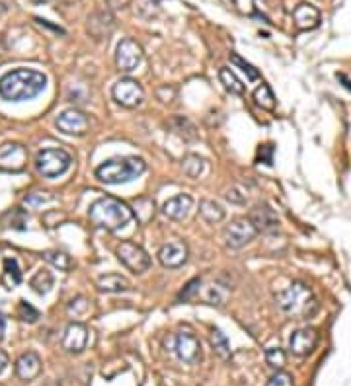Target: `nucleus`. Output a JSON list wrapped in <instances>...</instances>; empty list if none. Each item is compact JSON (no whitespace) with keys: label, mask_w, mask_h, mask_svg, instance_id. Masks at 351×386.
I'll list each match as a JSON object with an SVG mask.
<instances>
[{"label":"nucleus","mask_w":351,"mask_h":386,"mask_svg":"<svg viewBox=\"0 0 351 386\" xmlns=\"http://www.w3.org/2000/svg\"><path fill=\"white\" fill-rule=\"evenodd\" d=\"M47 76L33 68H14L0 76V98L12 104L30 102L44 94Z\"/></svg>","instance_id":"obj_1"},{"label":"nucleus","mask_w":351,"mask_h":386,"mask_svg":"<svg viewBox=\"0 0 351 386\" xmlns=\"http://www.w3.org/2000/svg\"><path fill=\"white\" fill-rule=\"evenodd\" d=\"M275 300H277L279 309L285 312L287 316L298 318V320L310 318L319 311V302L314 299L310 287L305 285V283H301V281H295L287 289L279 291L275 295Z\"/></svg>","instance_id":"obj_2"},{"label":"nucleus","mask_w":351,"mask_h":386,"mask_svg":"<svg viewBox=\"0 0 351 386\" xmlns=\"http://www.w3.org/2000/svg\"><path fill=\"white\" fill-rule=\"evenodd\" d=\"M88 219L96 228L120 230L125 225H129V221L133 219V211L120 199L102 197V199H96L94 203L90 205Z\"/></svg>","instance_id":"obj_3"},{"label":"nucleus","mask_w":351,"mask_h":386,"mask_svg":"<svg viewBox=\"0 0 351 386\" xmlns=\"http://www.w3.org/2000/svg\"><path fill=\"white\" fill-rule=\"evenodd\" d=\"M146 170V164L139 156H125V158H111L99 164L96 168V178L108 185H120L137 180Z\"/></svg>","instance_id":"obj_4"},{"label":"nucleus","mask_w":351,"mask_h":386,"mask_svg":"<svg viewBox=\"0 0 351 386\" xmlns=\"http://www.w3.org/2000/svg\"><path fill=\"white\" fill-rule=\"evenodd\" d=\"M73 166V156L63 149H44L35 156V170L44 178H59Z\"/></svg>","instance_id":"obj_5"},{"label":"nucleus","mask_w":351,"mask_h":386,"mask_svg":"<svg viewBox=\"0 0 351 386\" xmlns=\"http://www.w3.org/2000/svg\"><path fill=\"white\" fill-rule=\"evenodd\" d=\"M115 254H117V259H120L121 264L129 269L131 273H135V275L144 273L146 269L151 268V264H153L151 256L144 252V248L135 244V242H129V240L121 242L120 246L115 248Z\"/></svg>","instance_id":"obj_6"},{"label":"nucleus","mask_w":351,"mask_h":386,"mask_svg":"<svg viewBox=\"0 0 351 386\" xmlns=\"http://www.w3.org/2000/svg\"><path fill=\"white\" fill-rule=\"evenodd\" d=\"M258 236V228L252 225L250 219H236L232 221L231 225L225 226L222 230V238H225V244L232 250H238L244 248L246 244H250L254 238Z\"/></svg>","instance_id":"obj_7"},{"label":"nucleus","mask_w":351,"mask_h":386,"mask_svg":"<svg viewBox=\"0 0 351 386\" xmlns=\"http://www.w3.org/2000/svg\"><path fill=\"white\" fill-rule=\"evenodd\" d=\"M143 47L141 43L135 42L133 37H125L121 39L117 49H115V64L120 66L123 73H131L139 64L143 63Z\"/></svg>","instance_id":"obj_8"},{"label":"nucleus","mask_w":351,"mask_h":386,"mask_svg":"<svg viewBox=\"0 0 351 386\" xmlns=\"http://www.w3.org/2000/svg\"><path fill=\"white\" fill-rule=\"evenodd\" d=\"M111 96H113V100L120 106L137 107L143 104L144 90L137 80H133V78H121L111 88Z\"/></svg>","instance_id":"obj_9"},{"label":"nucleus","mask_w":351,"mask_h":386,"mask_svg":"<svg viewBox=\"0 0 351 386\" xmlns=\"http://www.w3.org/2000/svg\"><path fill=\"white\" fill-rule=\"evenodd\" d=\"M176 357L186 365H196L201 359V342L196 333L191 332H180L174 338V349Z\"/></svg>","instance_id":"obj_10"},{"label":"nucleus","mask_w":351,"mask_h":386,"mask_svg":"<svg viewBox=\"0 0 351 386\" xmlns=\"http://www.w3.org/2000/svg\"><path fill=\"white\" fill-rule=\"evenodd\" d=\"M57 129L61 131V133H65V135H75V137H80V135H84L90 127V118H88L84 111H80V109H75V107H70V109H65L55 121Z\"/></svg>","instance_id":"obj_11"},{"label":"nucleus","mask_w":351,"mask_h":386,"mask_svg":"<svg viewBox=\"0 0 351 386\" xmlns=\"http://www.w3.org/2000/svg\"><path fill=\"white\" fill-rule=\"evenodd\" d=\"M61 345L66 353H82L88 345V328L80 322H70L61 338Z\"/></svg>","instance_id":"obj_12"},{"label":"nucleus","mask_w":351,"mask_h":386,"mask_svg":"<svg viewBox=\"0 0 351 386\" xmlns=\"http://www.w3.org/2000/svg\"><path fill=\"white\" fill-rule=\"evenodd\" d=\"M319 345V332L314 328H301L291 336L289 340V349L296 357H307Z\"/></svg>","instance_id":"obj_13"},{"label":"nucleus","mask_w":351,"mask_h":386,"mask_svg":"<svg viewBox=\"0 0 351 386\" xmlns=\"http://www.w3.org/2000/svg\"><path fill=\"white\" fill-rule=\"evenodd\" d=\"M248 219L252 221V225L258 228V232H263V235H272V232H277L279 228V219H277V213L269 205L260 203L254 207Z\"/></svg>","instance_id":"obj_14"},{"label":"nucleus","mask_w":351,"mask_h":386,"mask_svg":"<svg viewBox=\"0 0 351 386\" xmlns=\"http://www.w3.org/2000/svg\"><path fill=\"white\" fill-rule=\"evenodd\" d=\"M28 152L18 143H6L0 147V168L8 172H20L26 166Z\"/></svg>","instance_id":"obj_15"},{"label":"nucleus","mask_w":351,"mask_h":386,"mask_svg":"<svg viewBox=\"0 0 351 386\" xmlns=\"http://www.w3.org/2000/svg\"><path fill=\"white\" fill-rule=\"evenodd\" d=\"M14 371H16V376H18L20 380H23V383L35 380L37 376L41 375V371H44L41 357L35 353V351L22 353L20 357H18V359H16Z\"/></svg>","instance_id":"obj_16"},{"label":"nucleus","mask_w":351,"mask_h":386,"mask_svg":"<svg viewBox=\"0 0 351 386\" xmlns=\"http://www.w3.org/2000/svg\"><path fill=\"white\" fill-rule=\"evenodd\" d=\"M158 259L168 269L182 268L187 261V246L182 240L166 242L164 246L158 250Z\"/></svg>","instance_id":"obj_17"},{"label":"nucleus","mask_w":351,"mask_h":386,"mask_svg":"<svg viewBox=\"0 0 351 386\" xmlns=\"http://www.w3.org/2000/svg\"><path fill=\"white\" fill-rule=\"evenodd\" d=\"M193 207V199L187 193H178L162 205V213L172 221H184Z\"/></svg>","instance_id":"obj_18"},{"label":"nucleus","mask_w":351,"mask_h":386,"mask_svg":"<svg viewBox=\"0 0 351 386\" xmlns=\"http://www.w3.org/2000/svg\"><path fill=\"white\" fill-rule=\"evenodd\" d=\"M293 21L301 32L314 30V28H319L320 24V10L314 4L303 2L293 10Z\"/></svg>","instance_id":"obj_19"},{"label":"nucleus","mask_w":351,"mask_h":386,"mask_svg":"<svg viewBox=\"0 0 351 386\" xmlns=\"http://www.w3.org/2000/svg\"><path fill=\"white\" fill-rule=\"evenodd\" d=\"M113 26H115V18L111 16L110 12H94L92 16H88V32L92 33L96 39L110 35Z\"/></svg>","instance_id":"obj_20"},{"label":"nucleus","mask_w":351,"mask_h":386,"mask_svg":"<svg viewBox=\"0 0 351 386\" xmlns=\"http://www.w3.org/2000/svg\"><path fill=\"white\" fill-rule=\"evenodd\" d=\"M96 287L99 293H125L131 289V283L120 273H106V275H99Z\"/></svg>","instance_id":"obj_21"},{"label":"nucleus","mask_w":351,"mask_h":386,"mask_svg":"<svg viewBox=\"0 0 351 386\" xmlns=\"http://www.w3.org/2000/svg\"><path fill=\"white\" fill-rule=\"evenodd\" d=\"M0 281L6 289H14L22 283V271L14 257H4V271H2Z\"/></svg>","instance_id":"obj_22"},{"label":"nucleus","mask_w":351,"mask_h":386,"mask_svg":"<svg viewBox=\"0 0 351 386\" xmlns=\"http://www.w3.org/2000/svg\"><path fill=\"white\" fill-rule=\"evenodd\" d=\"M44 259L47 264H51L53 268H57L59 271H70L75 268V261L73 257L68 256L63 250H47L44 252Z\"/></svg>","instance_id":"obj_23"},{"label":"nucleus","mask_w":351,"mask_h":386,"mask_svg":"<svg viewBox=\"0 0 351 386\" xmlns=\"http://www.w3.org/2000/svg\"><path fill=\"white\" fill-rule=\"evenodd\" d=\"M55 285V279L51 275V271L47 269H39L32 279H30V287H32L37 295H47L49 291L53 289Z\"/></svg>","instance_id":"obj_24"},{"label":"nucleus","mask_w":351,"mask_h":386,"mask_svg":"<svg viewBox=\"0 0 351 386\" xmlns=\"http://www.w3.org/2000/svg\"><path fill=\"white\" fill-rule=\"evenodd\" d=\"M133 213L137 217L139 223L146 225L149 221H153L154 213H156V205L151 197H141L135 201V207H133Z\"/></svg>","instance_id":"obj_25"},{"label":"nucleus","mask_w":351,"mask_h":386,"mask_svg":"<svg viewBox=\"0 0 351 386\" xmlns=\"http://www.w3.org/2000/svg\"><path fill=\"white\" fill-rule=\"evenodd\" d=\"M199 214H201L207 223L215 225V223H220V221L225 219V209H222L217 201L205 199V201H201V205H199Z\"/></svg>","instance_id":"obj_26"},{"label":"nucleus","mask_w":351,"mask_h":386,"mask_svg":"<svg viewBox=\"0 0 351 386\" xmlns=\"http://www.w3.org/2000/svg\"><path fill=\"white\" fill-rule=\"evenodd\" d=\"M219 80L220 84L225 86L231 94H234V96H242V94H244V84H242L240 78L234 75L229 66H222V68H220Z\"/></svg>","instance_id":"obj_27"},{"label":"nucleus","mask_w":351,"mask_h":386,"mask_svg":"<svg viewBox=\"0 0 351 386\" xmlns=\"http://www.w3.org/2000/svg\"><path fill=\"white\" fill-rule=\"evenodd\" d=\"M254 102H256V106H260L262 109H267V111H274L275 109L274 92H272L269 86L263 84V82L254 90Z\"/></svg>","instance_id":"obj_28"},{"label":"nucleus","mask_w":351,"mask_h":386,"mask_svg":"<svg viewBox=\"0 0 351 386\" xmlns=\"http://www.w3.org/2000/svg\"><path fill=\"white\" fill-rule=\"evenodd\" d=\"M172 131H176L180 137H184V139L191 140V139H198V131L193 127V123L186 118H174L170 119V123H168Z\"/></svg>","instance_id":"obj_29"},{"label":"nucleus","mask_w":351,"mask_h":386,"mask_svg":"<svg viewBox=\"0 0 351 386\" xmlns=\"http://www.w3.org/2000/svg\"><path fill=\"white\" fill-rule=\"evenodd\" d=\"M26 221H28V214H26L23 209H12V211H8L2 217V225L6 228H14V230H23Z\"/></svg>","instance_id":"obj_30"},{"label":"nucleus","mask_w":351,"mask_h":386,"mask_svg":"<svg viewBox=\"0 0 351 386\" xmlns=\"http://www.w3.org/2000/svg\"><path fill=\"white\" fill-rule=\"evenodd\" d=\"M182 170H184L187 178H193L196 180L205 170V160L201 156H198V154H189L186 160H184V164H182Z\"/></svg>","instance_id":"obj_31"},{"label":"nucleus","mask_w":351,"mask_h":386,"mask_svg":"<svg viewBox=\"0 0 351 386\" xmlns=\"http://www.w3.org/2000/svg\"><path fill=\"white\" fill-rule=\"evenodd\" d=\"M211 343H213V349H215L222 359H229V357H231V342H229V338L220 332V330H217V328L211 333Z\"/></svg>","instance_id":"obj_32"},{"label":"nucleus","mask_w":351,"mask_h":386,"mask_svg":"<svg viewBox=\"0 0 351 386\" xmlns=\"http://www.w3.org/2000/svg\"><path fill=\"white\" fill-rule=\"evenodd\" d=\"M265 361H267V365H269L272 369L281 371L287 363V353L281 347H269V349L265 351Z\"/></svg>","instance_id":"obj_33"},{"label":"nucleus","mask_w":351,"mask_h":386,"mask_svg":"<svg viewBox=\"0 0 351 386\" xmlns=\"http://www.w3.org/2000/svg\"><path fill=\"white\" fill-rule=\"evenodd\" d=\"M231 61L236 64L238 68H240L244 75L248 76V80H258V78H260V71H258L256 66H252V64L248 63V61H244V59H242V57H238L236 53L231 55Z\"/></svg>","instance_id":"obj_34"},{"label":"nucleus","mask_w":351,"mask_h":386,"mask_svg":"<svg viewBox=\"0 0 351 386\" xmlns=\"http://www.w3.org/2000/svg\"><path fill=\"white\" fill-rule=\"evenodd\" d=\"M18 318L22 322H28V324H33V322L39 320V311H35L30 302L20 300V304H18Z\"/></svg>","instance_id":"obj_35"},{"label":"nucleus","mask_w":351,"mask_h":386,"mask_svg":"<svg viewBox=\"0 0 351 386\" xmlns=\"http://www.w3.org/2000/svg\"><path fill=\"white\" fill-rule=\"evenodd\" d=\"M265 386H293V376L289 373H283V371H277Z\"/></svg>","instance_id":"obj_36"},{"label":"nucleus","mask_w":351,"mask_h":386,"mask_svg":"<svg viewBox=\"0 0 351 386\" xmlns=\"http://www.w3.org/2000/svg\"><path fill=\"white\" fill-rule=\"evenodd\" d=\"M225 293H220L219 287H215V285H211L207 289V295H205V299L209 300V304H217V306H222L225 304Z\"/></svg>","instance_id":"obj_37"},{"label":"nucleus","mask_w":351,"mask_h":386,"mask_svg":"<svg viewBox=\"0 0 351 386\" xmlns=\"http://www.w3.org/2000/svg\"><path fill=\"white\" fill-rule=\"evenodd\" d=\"M51 199H53L51 195H45V193H41V192H35V193H30V195H28L23 201L30 205V207H39V205L49 203Z\"/></svg>","instance_id":"obj_38"},{"label":"nucleus","mask_w":351,"mask_h":386,"mask_svg":"<svg viewBox=\"0 0 351 386\" xmlns=\"http://www.w3.org/2000/svg\"><path fill=\"white\" fill-rule=\"evenodd\" d=\"M199 287H201V281L199 279H193V281H189L186 285V291L182 293V299L184 300H189L196 293H199Z\"/></svg>","instance_id":"obj_39"},{"label":"nucleus","mask_w":351,"mask_h":386,"mask_svg":"<svg viewBox=\"0 0 351 386\" xmlns=\"http://www.w3.org/2000/svg\"><path fill=\"white\" fill-rule=\"evenodd\" d=\"M225 197H227V201H231V203H236V205H244L246 203V197L242 195L236 187H232L229 192L225 193Z\"/></svg>","instance_id":"obj_40"},{"label":"nucleus","mask_w":351,"mask_h":386,"mask_svg":"<svg viewBox=\"0 0 351 386\" xmlns=\"http://www.w3.org/2000/svg\"><path fill=\"white\" fill-rule=\"evenodd\" d=\"M156 94H158V98H160L164 104H170V102H172V100L176 98V90L174 88H168V86H164V88H158V92H156Z\"/></svg>","instance_id":"obj_41"},{"label":"nucleus","mask_w":351,"mask_h":386,"mask_svg":"<svg viewBox=\"0 0 351 386\" xmlns=\"http://www.w3.org/2000/svg\"><path fill=\"white\" fill-rule=\"evenodd\" d=\"M88 309V302H86V299H77V300H73L70 304H68V312H75V314H78V312H84Z\"/></svg>","instance_id":"obj_42"},{"label":"nucleus","mask_w":351,"mask_h":386,"mask_svg":"<svg viewBox=\"0 0 351 386\" xmlns=\"http://www.w3.org/2000/svg\"><path fill=\"white\" fill-rule=\"evenodd\" d=\"M106 4L111 10H121V8H127L131 4V0H106Z\"/></svg>","instance_id":"obj_43"},{"label":"nucleus","mask_w":351,"mask_h":386,"mask_svg":"<svg viewBox=\"0 0 351 386\" xmlns=\"http://www.w3.org/2000/svg\"><path fill=\"white\" fill-rule=\"evenodd\" d=\"M6 367H8V355L4 353V351H0V375L4 373Z\"/></svg>","instance_id":"obj_44"},{"label":"nucleus","mask_w":351,"mask_h":386,"mask_svg":"<svg viewBox=\"0 0 351 386\" xmlns=\"http://www.w3.org/2000/svg\"><path fill=\"white\" fill-rule=\"evenodd\" d=\"M4 330H6V322H4L2 314H0V342H2V338H4Z\"/></svg>","instance_id":"obj_45"},{"label":"nucleus","mask_w":351,"mask_h":386,"mask_svg":"<svg viewBox=\"0 0 351 386\" xmlns=\"http://www.w3.org/2000/svg\"><path fill=\"white\" fill-rule=\"evenodd\" d=\"M33 2H51V0H33Z\"/></svg>","instance_id":"obj_46"},{"label":"nucleus","mask_w":351,"mask_h":386,"mask_svg":"<svg viewBox=\"0 0 351 386\" xmlns=\"http://www.w3.org/2000/svg\"><path fill=\"white\" fill-rule=\"evenodd\" d=\"M232 2H236V0H232Z\"/></svg>","instance_id":"obj_47"}]
</instances>
